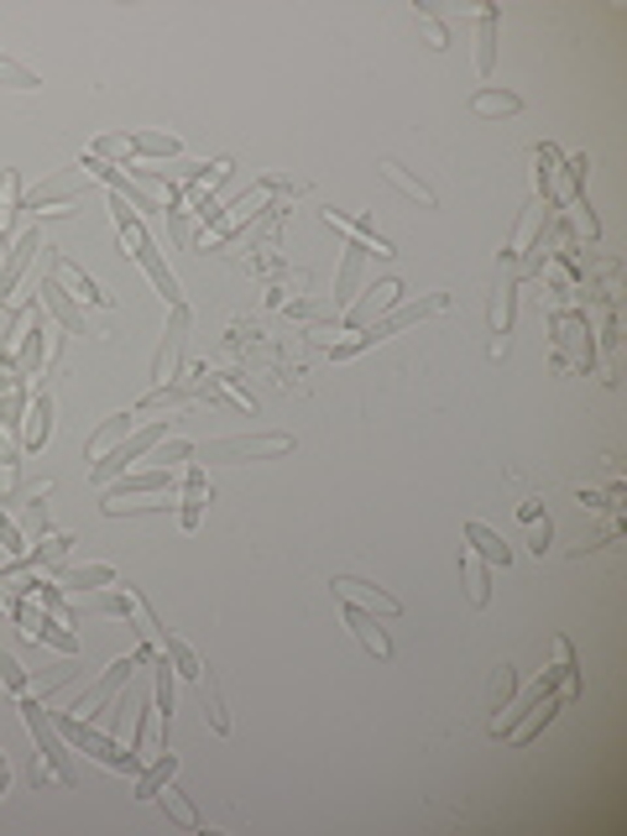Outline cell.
I'll return each mask as SVG.
<instances>
[{"mask_svg": "<svg viewBox=\"0 0 627 836\" xmlns=\"http://www.w3.org/2000/svg\"><path fill=\"white\" fill-rule=\"evenodd\" d=\"M16 711H22V722H26V732H32V742H37V789L42 784H69L74 789L78 784V769H74V748L63 742V732H58V722H52L48 711H42V701H32V696H22L16 701Z\"/></svg>", "mask_w": 627, "mask_h": 836, "instance_id": "6da1fadb", "label": "cell"}, {"mask_svg": "<svg viewBox=\"0 0 627 836\" xmlns=\"http://www.w3.org/2000/svg\"><path fill=\"white\" fill-rule=\"evenodd\" d=\"M444 309H450V293H423V298H414V304H397V309H388L382 319H371L366 330H356L351 340H335V345H330V361H356L361 351H371V345L392 340L397 330L423 324V319H434V314H444Z\"/></svg>", "mask_w": 627, "mask_h": 836, "instance_id": "7a4b0ae2", "label": "cell"}, {"mask_svg": "<svg viewBox=\"0 0 627 836\" xmlns=\"http://www.w3.org/2000/svg\"><path fill=\"white\" fill-rule=\"evenodd\" d=\"M52 722H58V732H63V742H69L74 753L95 758L100 769H110V774H126V779H136V774H142V758L131 753V748H121V742H115L110 732L89 727V722H84V716H74V711H58Z\"/></svg>", "mask_w": 627, "mask_h": 836, "instance_id": "3957f363", "label": "cell"}, {"mask_svg": "<svg viewBox=\"0 0 627 836\" xmlns=\"http://www.w3.org/2000/svg\"><path fill=\"white\" fill-rule=\"evenodd\" d=\"M293 450V434H225V440L194 444V466H251V460H278Z\"/></svg>", "mask_w": 627, "mask_h": 836, "instance_id": "277c9868", "label": "cell"}, {"mask_svg": "<svg viewBox=\"0 0 627 836\" xmlns=\"http://www.w3.org/2000/svg\"><path fill=\"white\" fill-rule=\"evenodd\" d=\"M162 440H168V418H157V423H142V429H131V434H126L121 444H115L110 455H100V460H95V470H89V481H95V487H104V481H115L121 470H131L136 460H147V455H152V450H157Z\"/></svg>", "mask_w": 627, "mask_h": 836, "instance_id": "5b68a950", "label": "cell"}, {"mask_svg": "<svg viewBox=\"0 0 627 836\" xmlns=\"http://www.w3.org/2000/svg\"><path fill=\"white\" fill-rule=\"evenodd\" d=\"M188 330H194L188 304H173V309H168V324H162V340H157V356H152V388H162V382L179 377L183 351H188Z\"/></svg>", "mask_w": 627, "mask_h": 836, "instance_id": "8992f818", "label": "cell"}, {"mask_svg": "<svg viewBox=\"0 0 627 836\" xmlns=\"http://www.w3.org/2000/svg\"><path fill=\"white\" fill-rule=\"evenodd\" d=\"M152 653H157V643H142V649H131L126 659H115L110 669H104V679L89 690V696H78V705H74V716H84V722H95L100 716V705H110L115 701V690L131 679V669H142V664H152Z\"/></svg>", "mask_w": 627, "mask_h": 836, "instance_id": "52a82bcc", "label": "cell"}, {"mask_svg": "<svg viewBox=\"0 0 627 836\" xmlns=\"http://www.w3.org/2000/svg\"><path fill=\"white\" fill-rule=\"evenodd\" d=\"M89 173L84 168H63V173H52V179H42L37 188H26V209H37V214H58V209H69L74 199H84L89 194Z\"/></svg>", "mask_w": 627, "mask_h": 836, "instance_id": "ba28073f", "label": "cell"}, {"mask_svg": "<svg viewBox=\"0 0 627 836\" xmlns=\"http://www.w3.org/2000/svg\"><path fill=\"white\" fill-rule=\"evenodd\" d=\"M32 293H37V304H42V309H48L52 319H58V330H63V335H95V330L84 324V304H78L74 293L58 283L52 272H48V278H42L37 287H32Z\"/></svg>", "mask_w": 627, "mask_h": 836, "instance_id": "9c48e42d", "label": "cell"}, {"mask_svg": "<svg viewBox=\"0 0 627 836\" xmlns=\"http://www.w3.org/2000/svg\"><path fill=\"white\" fill-rule=\"evenodd\" d=\"M335 586V601H351V606H361V612H377V617H403V601L382 591V586H371V580H356V575H335L330 580Z\"/></svg>", "mask_w": 627, "mask_h": 836, "instance_id": "30bf717a", "label": "cell"}, {"mask_svg": "<svg viewBox=\"0 0 627 836\" xmlns=\"http://www.w3.org/2000/svg\"><path fill=\"white\" fill-rule=\"evenodd\" d=\"M173 470L168 466H147V470H121L115 487L104 492V502H126V496H173Z\"/></svg>", "mask_w": 627, "mask_h": 836, "instance_id": "8fae6325", "label": "cell"}, {"mask_svg": "<svg viewBox=\"0 0 627 836\" xmlns=\"http://www.w3.org/2000/svg\"><path fill=\"white\" fill-rule=\"evenodd\" d=\"M340 617H345V627L356 632V643H361L371 659H382V664H388V659H392V638H388V627H382V617H377V612H361V606L340 601Z\"/></svg>", "mask_w": 627, "mask_h": 836, "instance_id": "7c38bea8", "label": "cell"}, {"mask_svg": "<svg viewBox=\"0 0 627 836\" xmlns=\"http://www.w3.org/2000/svg\"><path fill=\"white\" fill-rule=\"evenodd\" d=\"M48 440H52V392H48V382H42V388L32 392L26 418H22V455H37Z\"/></svg>", "mask_w": 627, "mask_h": 836, "instance_id": "4fadbf2b", "label": "cell"}, {"mask_svg": "<svg viewBox=\"0 0 627 836\" xmlns=\"http://www.w3.org/2000/svg\"><path fill=\"white\" fill-rule=\"evenodd\" d=\"M37 246H42V231L26 225V231L16 235V246L5 251V261H0V304H5V298L16 293V283L26 278V267H32V251H37Z\"/></svg>", "mask_w": 627, "mask_h": 836, "instance_id": "5bb4252c", "label": "cell"}, {"mask_svg": "<svg viewBox=\"0 0 627 836\" xmlns=\"http://www.w3.org/2000/svg\"><path fill=\"white\" fill-rule=\"evenodd\" d=\"M205 507H209V476H205V466H194V460H188V470H183V487H179V522L188 528V533L205 522Z\"/></svg>", "mask_w": 627, "mask_h": 836, "instance_id": "9a60e30c", "label": "cell"}, {"mask_svg": "<svg viewBox=\"0 0 627 836\" xmlns=\"http://www.w3.org/2000/svg\"><path fill=\"white\" fill-rule=\"evenodd\" d=\"M52 580H58L63 591H104V586L121 580V570L104 565V560H89V565H52Z\"/></svg>", "mask_w": 627, "mask_h": 836, "instance_id": "2e32d148", "label": "cell"}, {"mask_svg": "<svg viewBox=\"0 0 627 836\" xmlns=\"http://www.w3.org/2000/svg\"><path fill=\"white\" fill-rule=\"evenodd\" d=\"M52 278H58V283H69V287H74V298H78V304H95V309H115V293H104V287L95 283V278H89L84 267H74L69 257H52Z\"/></svg>", "mask_w": 627, "mask_h": 836, "instance_id": "e0dca14e", "label": "cell"}, {"mask_svg": "<svg viewBox=\"0 0 627 836\" xmlns=\"http://www.w3.org/2000/svg\"><path fill=\"white\" fill-rule=\"evenodd\" d=\"M513 298H518V272L507 267V278H502V283H496V293H492V309H487V319H492V335H496L492 356H502V351H507V335H513Z\"/></svg>", "mask_w": 627, "mask_h": 836, "instance_id": "ac0fdd59", "label": "cell"}, {"mask_svg": "<svg viewBox=\"0 0 627 836\" xmlns=\"http://www.w3.org/2000/svg\"><path fill=\"white\" fill-rule=\"evenodd\" d=\"M397 293H403V283H397V278H388V283H371L361 304H351L340 319H345L351 330H366V324L377 319V309H397Z\"/></svg>", "mask_w": 627, "mask_h": 836, "instance_id": "d6986e66", "label": "cell"}, {"mask_svg": "<svg viewBox=\"0 0 627 836\" xmlns=\"http://www.w3.org/2000/svg\"><path fill=\"white\" fill-rule=\"evenodd\" d=\"M48 496H52V481H42V487H32V492L16 502V528L26 533V549H32V539H42V533H52L48 522Z\"/></svg>", "mask_w": 627, "mask_h": 836, "instance_id": "ffe728a7", "label": "cell"}, {"mask_svg": "<svg viewBox=\"0 0 627 836\" xmlns=\"http://www.w3.org/2000/svg\"><path fill=\"white\" fill-rule=\"evenodd\" d=\"M361 267H366V246H361V241H351V246H345V257H340L335 293H330V304H335L340 314L356 304V287H361Z\"/></svg>", "mask_w": 627, "mask_h": 836, "instance_id": "44dd1931", "label": "cell"}, {"mask_svg": "<svg viewBox=\"0 0 627 836\" xmlns=\"http://www.w3.org/2000/svg\"><path fill=\"white\" fill-rule=\"evenodd\" d=\"M157 653H162V659L179 669V679H188V685L205 675V659H199V649H194L188 638H179V632H168V627H162V638H157Z\"/></svg>", "mask_w": 627, "mask_h": 836, "instance_id": "7402d4cb", "label": "cell"}, {"mask_svg": "<svg viewBox=\"0 0 627 836\" xmlns=\"http://www.w3.org/2000/svg\"><path fill=\"white\" fill-rule=\"evenodd\" d=\"M377 173H382V179H388L392 188H397V194H408L414 205H423V209H440V194H434V188H429L423 179H414V173H408L403 162H392V157H382V162H377Z\"/></svg>", "mask_w": 627, "mask_h": 836, "instance_id": "603a6c76", "label": "cell"}, {"mask_svg": "<svg viewBox=\"0 0 627 836\" xmlns=\"http://www.w3.org/2000/svg\"><path fill=\"white\" fill-rule=\"evenodd\" d=\"M131 429H136V414H110V418H100V429L84 440V460H100V455H110V450L126 440Z\"/></svg>", "mask_w": 627, "mask_h": 836, "instance_id": "cb8c5ba5", "label": "cell"}, {"mask_svg": "<svg viewBox=\"0 0 627 836\" xmlns=\"http://www.w3.org/2000/svg\"><path fill=\"white\" fill-rule=\"evenodd\" d=\"M126 157H157V162H173L179 157V136L173 131H126Z\"/></svg>", "mask_w": 627, "mask_h": 836, "instance_id": "d4e9b609", "label": "cell"}, {"mask_svg": "<svg viewBox=\"0 0 627 836\" xmlns=\"http://www.w3.org/2000/svg\"><path fill=\"white\" fill-rule=\"evenodd\" d=\"M460 580H466L470 606H487V601H492V565H487L476 549H460Z\"/></svg>", "mask_w": 627, "mask_h": 836, "instance_id": "484cf974", "label": "cell"}, {"mask_svg": "<svg viewBox=\"0 0 627 836\" xmlns=\"http://www.w3.org/2000/svg\"><path fill=\"white\" fill-rule=\"evenodd\" d=\"M199 397V377H173V382H162V388H152L136 408L147 414V408H188Z\"/></svg>", "mask_w": 627, "mask_h": 836, "instance_id": "4316f807", "label": "cell"}, {"mask_svg": "<svg viewBox=\"0 0 627 836\" xmlns=\"http://www.w3.org/2000/svg\"><path fill=\"white\" fill-rule=\"evenodd\" d=\"M324 225H335V231H345L351 241H361L366 251H377V257H392V241L388 235H377L371 231V220H351V214H340V209H324Z\"/></svg>", "mask_w": 627, "mask_h": 836, "instance_id": "83f0119b", "label": "cell"}, {"mask_svg": "<svg viewBox=\"0 0 627 836\" xmlns=\"http://www.w3.org/2000/svg\"><path fill=\"white\" fill-rule=\"evenodd\" d=\"M466 544L476 549V554H481L487 565H502V570L513 565V544H507V539H502L496 528H487V522H466Z\"/></svg>", "mask_w": 627, "mask_h": 836, "instance_id": "f1b7e54d", "label": "cell"}, {"mask_svg": "<svg viewBox=\"0 0 627 836\" xmlns=\"http://www.w3.org/2000/svg\"><path fill=\"white\" fill-rule=\"evenodd\" d=\"M476 16H481V32H476V74L492 78V69H496V26H502V11H496V5H481Z\"/></svg>", "mask_w": 627, "mask_h": 836, "instance_id": "f546056e", "label": "cell"}, {"mask_svg": "<svg viewBox=\"0 0 627 836\" xmlns=\"http://www.w3.org/2000/svg\"><path fill=\"white\" fill-rule=\"evenodd\" d=\"M74 549V539L69 533H42V539H32V549H26V570H52V565H63V554Z\"/></svg>", "mask_w": 627, "mask_h": 836, "instance_id": "4dcf8cb0", "label": "cell"}, {"mask_svg": "<svg viewBox=\"0 0 627 836\" xmlns=\"http://www.w3.org/2000/svg\"><path fill=\"white\" fill-rule=\"evenodd\" d=\"M152 800H157V810H162V815H168L173 826H183V832H199V810L188 806V795H183V789H173V779L162 784Z\"/></svg>", "mask_w": 627, "mask_h": 836, "instance_id": "1f68e13d", "label": "cell"}, {"mask_svg": "<svg viewBox=\"0 0 627 836\" xmlns=\"http://www.w3.org/2000/svg\"><path fill=\"white\" fill-rule=\"evenodd\" d=\"M470 110L481 121H502V115H518L522 110V95H513V89H476L470 95Z\"/></svg>", "mask_w": 627, "mask_h": 836, "instance_id": "d6a6232c", "label": "cell"}, {"mask_svg": "<svg viewBox=\"0 0 627 836\" xmlns=\"http://www.w3.org/2000/svg\"><path fill=\"white\" fill-rule=\"evenodd\" d=\"M26 638H37V643H52V649H58V653H69V659L78 653V632H69V623H58V617H52L48 606H42V617L32 623V632H26Z\"/></svg>", "mask_w": 627, "mask_h": 836, "instance_id": "836d02e7", "label": "cell"}, {"mask_svg": "<svg viewBox=\"0 0 627 836\" xmlns=\"http://www.w3.org/2000/svg\"><path fill=\"white\" fill-rule=\"evenodd\" d=\"M554 340L560 345H575V366H591V330H586V319L554 314Z\"/></svg>", "mask_w": 627, "mask_h": 836, "instance_id": "e575fe53", "label": "cell"}, {"mask_svg": "<svg viewBox=\"0 0 627 836\" xmlns=\"http://www.w3.org/2000/svg\"><path fill=\"white\" fill-rule=\"evenodd\" d=\"M194 690H199V705H205L209 732H231V711H225V701H220V679L205 669V675L194 679Z\"/></svg>", "mask_w": 627, "mask_h": 836, "instance_id": "d590c367", "label": "cell"}, {"mask_svg": "<svg viewBox=\"0 0 627 836\" xmlns=\"http://www.w3.org/2000/svg\"><path fill=\"white\" fill-rule=\"evenodd\" d=\"M173 774H179V753H173V748H162L152 769H142V774H136V800H152V795L173 779Z\"/></svg>", "mask_w": 627, "mask_h": 836, "instance_id": "8d00e7d4", "label": "cell"}, {"mask_svg": "<svg viewBox=\"0 0 627 836\" xmlns=\"http://www.w3.org/2000/svg\"><path fill=\"white\" fill-rule=\"evenodd\" d=\"M513 690H518V675H513V664H496L492 679H487V711H507Z\"/></svg>", "mask_w": 627, "mask_h": 836, "instance_id": "74e56055", "label": "cell"}, {"mask_svg": "<svg viewBox=\"0 0 627 836\" xmlns=\"http://www.w3.org/2000/svg\"><path fill=\"white\" fill-rule=\"evenodd\" d=\"M0 84L5 89H42V78L32 74V69H22V63H11L5 52H0Z\"/></svg>", "mask_w": 627, "mask_h": 836, "instance_id": "f35d334b", "label": "cell"}, {"mask_svg": "<svg viewBox=\"0 0 627 836\" xmlns=\"http://www.w3.org/2000/svg\"><path fill=\"white\" fill-rule=\"evenodd\" d=\"M0 685H5L16 701L26 696V669H22V659H16V653H0Z\"/></svg>", "mask_w": 627, "mask_h": 836, "instance_id": "ab89813d", "label": "cell"}, {"mask_svg": "<svg viewBox=\"0 0 627 836\" xmlns=\"http://www.w3.org/2000/svg\"><path fill=\"white\" fill-rule=\"evenodd\" d=\"M418 32L429 37V48H434V52L450 48V32H444V22L434 16V11H429V5H418Z\"/></svg>", "mask_w": 627, "mask_h": 836, "instance_id": "60d3db41", "label": "cell"}, {"mask_svg": "<svg viewBox=\"0 0 627 836\" xmlns=\"http://www.w3.org/2000/svg\"><path fill=\"white\" fill-rule=\"evenodd\" d=\"M152 460L173 470V466H183V460H194V444H188V440H162V444L152 450Z\"/></svg>", "mask_w": 627, "mask_h": 836, "instance_id": "b9f144b4", "label": "cell"}, {"mask_svg": "<svg viewBox=\"0 0 627 836\" xmlns=\"http://www.w3.org/2000/svg\"><path fill=\"white\" fill-rule=\"evenodd\" d=\"M287 314H293V319H340V309L330 304V298H324V304H319V298H293Z\"/></svg>", "mask_w": 627, "mask_h": 836, "instance_id": "7bdbcfd3", "label": "cell"}, {"mask_svg": "<svg viewBox=\"0 0 627 836\" xmlns=\"http://www.w3.org/2000/svg\"><path fill=\"white\" fill-rule=\"evenodd\" d=\"M522 528H528V549H533V554H544V549H549V533H554L544 513H539L533 522H522Z\"/></svg>", "mask_w": 627, "mask_h": 836, "instance_id": "ee69618b", "label": "cell"}, {"mask_svg": "<svg viewBox=\"0 0 627 836\" xmlns=\"http://www.w3.org/2000/svg\"><path fill=\"white\" fill-rule=\"evenodd\" d=\"M257 188H261V194H298V183L283 179V173H261Z\"/></svg>", "mask_w": 627, "mask_h": 836, "instance_id": "f6af8a7d", "label": "cell"}, {"mask_svg": "<svg viewBox=\"0 0 627 836\" xmlns=\"http://www.w3.org/2000/svg\"><path fill=\"white\" fill-rule=\"evenodd\" d=\"M0 466H22V444L0 434Z\"/></svg>", "mask_w": 627, "mask_h": 836, "instance_id": "bcb514c9", "label": "cell"}, {"mask_svg": "<svg viewBox=\"0 0 627 836\" xmlns=\"http://www.w3.org/2000/svg\"><path fill=\"white\" fill-rule=\"evenodd\" d=\"M11 789V763H5V753H0V795Z\"/></svg>", "mask_w": 627, "mask_h": 836, "instance_id": "7dc6e473", "label": "cell"}]
</instances>
